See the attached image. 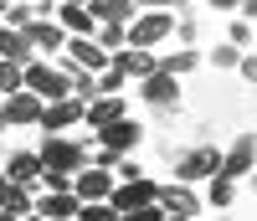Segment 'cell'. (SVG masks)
<instances>
[{
    "label": "cell",
    "mask_w": 257,
    "mask_h": 221,
    "mask_svg": "<svg viewBox=\"0 0 257 221\" xmlns=\"http://www.w3.org/2000/svg\"><path fill=\"white\" fill-rule=\"evenodd\" d=\"M36 160H41V170H47V175H77L82 165H88V154H82L77 139L47 134V139H41V149H36Z\"/></svg>",
    "instance_id": "1"
},
{
    "label": "cell",
    "mask_w": 257,
    "mask_h": 221,
    "mask_svg": "<svg viewBox=\"0 0 257 221\" xmlns=\"http://www.w3.org/2000/svg\"><path fill=\"white\" fill-rule=\"evenodd\" d=\"M170 31H175V16H170L165 6H160V11H139V16L123 26V47H160Z\"/></svg>",
    "instance_id": "2"
},
{
    "label": "cell",
    "mask_w": 257,
    "mask_h": 221,
    "mask_svg": "<svg viewBox=\"0 0 257 221\" xmlns=\"http://www.w3.org/2000/svg\"><path fill=\"white\" fill-rule=\"evenodd\" d=\"M21 87L26 93H36V98H62L67 93V67H47V62H26L21 67Z\"/></svg>",
    "instance_id": "3"
},
{
    "label": "cell",
    "mask_w": 257,
    "mask_h": 221,
    "mask_svg": "<svg viewBox=\"0 0 257 221\" xmlns=\"http://www.w3.org/2000/svg\"><path fill=\"white\" fill-rule=\"evenodd\" d=\"M47 134H62V129H72V124H82V98H72V93H62V98H47L41 103V119H36Z\"/></svg>",
    "instance_id": "4"
},
{
    "label": "cell",
    "mask_w": 257,
    "mask_h": 221,
    "mask_svg": "<svg viewBox=\"0 0 257 221\" xmlns=\"http://www.w3.org/2000/svg\"><path fill=\"white\" fill-rule=\"evenodd\" d=\"M155 180H144V175H128V180H113V190H108V206L113 211H134V206H144V201H155Z\"/></svg>",
    "instance_id": "5"
},
{
    "label": "cell",
    "mask_w": 257,
    "mask_h": 221,
    "mask_svg": "<svg viewBox=\"0 0 257 221\" xmlns=\"http://www.w3.org/2000/svg\"><path fill=\"white\" fill-rule=\"evenodd\" d=\"M108 190H113V170H103V165H82L72 175V195L77 201H108Z\"/></svg>",
    "instance_id": "6"
},
{
    "label": "cell",
    "mask_w": 257,
    "mask_h": 221,
    "mask_svg": "<svg viewBox=\"0 0 257 221\" xmlns=\"http://www.w3.org/2000/svg\"><path fill=\"white\" fill-rule=\"evenodd\" d=\"M41 103H47V98L26 93V87L0 93V119H6V124H36V119H41Z\"/></svg>",
    "instance_id": "7"
},
{
    "label": "cell",
    "mask_w": 257,
    "mask_h": 221,
    "mask_svg": "<svg viewBox=\"0 0 257 221\" xmlns=\"http://www.w3.org/2000/svg\"><path fill=\"white\" fill-rule=\"evenodd\" d=\"M155 201H160V211H165V216H196V211H201V195L190 190V180L160 185V190H155Z\"/></svg>",
    "instance_id": "8"
},
{
    "label": "cell",
    "mask_w": 257,
    "mask_h": 221,
    "mask_svg": "<svg viewBox=\"0 0 257 221\" xmlns=\"http://www.w3.org/2000/svg\"><path fill=\"white\" fill-rule=\"evenodd\" d=\"M21 31H26L31 52H62V41H67V36H62V26H57V16H31Z\"/></svg>",
    "instance_id": "9"
},
{
    "label": "cell",
    "mask_w": 257,
    "mask_h": 221,
    "mask_svg": "<svg viewBox=\"0 0 257 221\" xmlns=\"http://www.w3.org/2000/svg\"><path fill=\"white\" fill-rule=\"evenodd\" d=\"M77 195H72V185H62V190H47L41 201H31V211L41 216V221H67V216H77Z\"/></svg>",
    "instance_id": "10"
},
{
    "label": "cell",
    "mask_w": 257,
    "mask_h": 221,
    "mask_svg": "<svg viewBox=\"0 0 257 221\" xmlns=\"http://www.w3.org/2000/svg\"><path fill=\"white\" fill-rule=\"evenodd\" d=\"M108 62L128 77V82H139V77H149L155 72V62L160 57H149V47H118V52H108Z\"/></svg>",
    "instance_id": "11"
},
{
    "label": "cell",
    "mask_w": 257,
    "mask_h": 221,
    "mask_svg": "<svg viewBox=\"0 0 257 221\" xmlns=\"http://www.w3.org/2000/svg\"><path fill=\"white\" fill-rule=\"evenodd\" d=\"M98 139H103V149H108V154H128V149L139 144V124L123 114V119H113V124H103Z\"/></svg>",
    "instance_id": "12"
},
{
    "label": "cell",
    "mask_w": 257,
    "mask_h": 221,
    "mask_svg": "<svg viewBox=\"0 0 257 221\" xmlns=\"http://www.w3.org/2000/svg\"><path fill=\"white\" fill-rule=\"evenodd\" d=\"M216 165H221V154L211 144H201V149H190L185 160L175 165V175H180V180H206V175H216Z\"/></svg>",
    "instance_id": "13"
},
{
    "label": "cell",
    "mask_w": 257,
    "mask_h": 221,
    "mask_svg": "<svg viewBox=\"0 0 257 221\" xmlns=\"http://www.w3.org/2000/svg\"><path fill=\"white\" fill-rule=\"evenodd\" d=\"M139 93L149 98V103H160V108H170V103H175L180 98V77H170V72H149V77H139Z\"/></svg>",
    "instance_id": "14"
},
{
    "label": "cell",
    "mask_w": 257,
    "mask_h": 221,
    "mask_svg": "<svg viewBox=\"0 0 257 221\" xmlns=\"http://www.w3.org/2000/svg\"><path fill=\"white\" fill-rule=\"evenodd\" d=\"M62 47H67V57L77 62L82 72H98V67H108V52H103L93 36H72V41H62Z\"/></svg>",
    "instance_id": "15"
},
{
    "label": "cell",
    "mask_w": 257,
    "mask_h": 221,
    "mask_svg": "<svg viewBox=\"0 0 257 221\" xmlns=\"http://www.w3.org/2000/svg\"><path fill=\"white\" fill-rule=\"evenodd\" d=\"M6 180H21V185H41V160H36V154H26V149H21V154H11V160H6Z\"/></svg>",
    "instance_id": "16"
},
{
    "label": "cell",
    "mask_w": 257,
    "mask_h": 221,
    "mask_svg": "<svg viewBox=\"0 0 257 221\" xmlns=\"http://www.w3.org/2000/svg\"><path fill=\"white\" fill-rule=\"evenodd\" d=\"M0 57L21 62V67H26V62L36 57V52H31V41H26V31H21V26H0Z\"/></svg>",
    "instance_id": "17"
},
{
    "label": "cell",
    "mask_w": 257,
    "mask_h": 221,
    "mask_svg": "<svg viewBox=\"0 0 257 221\" xmlns=\"http://www.w3.org/2000/svg\"><path fill=\"white\" fill-rule=\"evenodd\" d=\"M31 185H21V180H0V211H11V216H26L31 211Z\"/></svg>",
    "instance_id": "18"
},
{
    "label": "cell",
    "mask_w": 257,
    "mask_h": 221,
    "mask_svg": "<svg viewBox=\"0 0 257 221\" xmlns=\"http://www.w3.org/2000/svg\"><path fill=\"white\" fill-rule=\"evenodd\" d=\"M221 175H231V180H242V175H252V139L242 134L237 144H231V154H226V160L216 165Z\"/></svg>",
    "instance_id": "19"
},
{
    "label": "cell",
    "mask_w": 257,
    "mask_h": 221,
    "mask_svg": "<svg viewBox=\"0 0 257 221\" xmlns=\"http://www.w3.org/2000/svg\"><path fill=\"white\" fill-rule=\"evenodd\" d=\"M57 26H62V31H72V36H93L98 21L88 16V6H57Z\"/></svg>",
    "instance_id": "20"
},
{
    "label": "cell",
    "mask_w": 257,
    "mask_h": 221,
    "mask_svg": "<svg viewBox=\"0 0 257 221\" xmlns=\"http://www.w3.org/2000/svg\"><path fill=\"white\" fill-rule=\"evenodd\" d=\"M196 62H201V52H175V57H165V62H155L160 72H170V77H185V72H196Z\"/></svg>",
    "instance_id": "21"
},
{
    "label": "cell",
    "mask_w": 257,
    "mask_h": 221,
    "mask_svg": "<svg viewBox=\"0 0 257 221\" xmlns=\"http://www.w3.org/2000/svg\"><path fill=\"white\" fill-rule=\"evenodd\" d=\"M31 16H36L31 0H6V6H0V26H26Z\"/></svg>",
    "instance_id": "22"
},
{
    "label": "cell",
    "mask_w": 257,
    "mask_h": 221,
    "mask_svg": "<svg viewBox=\"0 0 257 221\" xmlns=\"http://www.w3.org/2000/svg\"><path fill=\"white\" fill-rule=\"evenodd\" d=\"M93 41H98L103 52H118V47H123V26H118V21H98V26H93Z\"/></svg>",
    "instance_id": "23"
},
{
    "label": "cell",
    "mask_w": 257,
    "mask_h": 221,
    "mask_svg": "<svg viewBox=\"0 0 257 221\" xmlns=\"http://www.w3.org/2000/svg\"><path fill=\"white\" fill-rule=\"evenodd\" d=\"M77 221H118V211L108 201H82L77 206Z\"/></svg>",
    "instance_id": "24"
},
{
    "label": "cell",
    "mask_w": 257,
    "mask_h": 221,
    "mask_svg": "<svg viewBox=\"0 0 257 221\" xmlns=\"http://www.w3.org/2000/svg\"><path fill=\"white\" fill-rule=\"evenodd\" d=\"M231 195H237V180H231V175H211V206H226L231 201Z\"/></svg>",
    "instance_id": "25"
},
{
    "label": "cell",
    "mask_w": 257,
    "mask_h": 221,
    "mask_svg": "<svg viewBox=\"0 0 257 221\" xmlns=\"http://www.w3.org/2000/svg\"><path fill=\"white\" fill-rule=\"evenodd\" d=\"M118 221H165V211H160V201H144L134 211H118Z\"/></svg>",
    "instance_id": "26"
},
{
    "label": "cell",
    "mask_w": 257,
    "mask_h": 221,
    "mask_svg": "<svg viewBox=\"0 0 257 221\" xmlns=\"http://www.w3.org/2000/svg\"><path fill=\"white\" fill-rule=\"evenodd\" d=\"M16 87H21V62L0 57V93H16Z\"/></svg>",
    "instance_id": "27"
},
{
    "label": "cell",
    "mask_w": 257,
    "mask_h": 221,
    "mask_svg": "<svg viewBox=\"0 0 257 221\" xmlns=\"http://www.w3.org/2000/svg\"><path fill=\"white\" fill-rule=\"evenodd\" d=\"M231 47H252V21H237V26H231Z\"/></svg>",
    "instance_id": "28"
},
{
    "label": "cell",
    "mask_w": 257,
    "mask_h": 221,
    "mask_svg": "<svg viewBox=\"0 0 257 221\" xmlns=\"http://www.w3.org/2000/svg\"><path fill=\"white\" fill-rule=\"evenodd\" d=\"M211 62H216V67H237L242 52H237V47H216V52H211Z\"/></svg>",
    "instance_id": "29"
},
{
    "label": "cell",
    "mask_w": 257,
    "mask_h": 221,
    "mask_svg": "<svg viewBox=\"0 0 257 221\" xmlns=\"http://www.w3.org/2000/svg\"><path fill=\"white\" fill-rule=\"evenodd\" d=\"M206 6H216V11H237L242 0H206Z\"/></svg>",
    "instance_id": "30"
},
{
    "label": "cell",
    "mask_w": 257,
    "mask_h": 221,
    "mask_svg": "<svg viewBox=\"0 0 257 221\" xmlns=\"http://www.w3.org/2000/svg\"><path fill=\"white\" fill-rule=\"evenodd\" d=\"M0 221H21V216H11V211H0Z\"/></svg>",
    "instance_id": "31"
},
{
    "label": "cell",
    "mask_w": 257,
    "mask_h": 221,
    "mask_svg": "<svg viewBox=\"0 0 257 221\" xmlns=\"http://www.w3.org/2000/svg\"><path fill=\"white\" fill-rule=\"evenodd\" d=\"M165 221H196V216H165Z\"/></svg>",
    "instance_id": "32"
},
{
    "label": "cell",
    "mask_w": 257,
    "mask_h": 221,
    "mask_svg": "<svg viewBox=\"0 0 257 221\" xmlns=\"http://www.w3.org/2000/svg\"><path fill=\"white\" fill-rule=\"evenodd\" d=\"M21 221H41V216H36V211H26V216H21Z\"/></svg>",
    "instance_id": "33"
},
{
    "label": "cell",
    "mask_w": 257,
    "mask_h": 221,
    "mask_svg": "<svg viewBox=\"0 0 257 221\" xmlns=\"http://www.w3.org/2000/svg\"><path fill=\"white\" fill-rule=\"evenodd\" d=\"M0 129H6V119H0Z\"/></svg>",
    "instance_id": "34"
},
{
    "label": "cell",
    "mask_w": 257,
    "mask_h": 221,
    "mask_svg": "<svg viewBox=\"0 0 257 221\" xmlns=\"http://www.w3.org/2000/svg\"><path fill=\"white\" fill-rule=\"evenodd\" d=\"M67 221H77V216H67Z\"/></svg>",
    "instance_id": "35"
},
{
    "label": "cell",
    "mask_w": 257,
    "mask_h": 221,
    "mask_svg": "<svg viewBox=\"0 0 257 221\" xmlns=\"http://www.w3.org/2000/svg\"><path fill=\"white\" fill-rule=\"evenodd\" d=\"M31 6H36V0H31Z\"/></svg>",
    "instance_id": "36"
}]
</instances>
